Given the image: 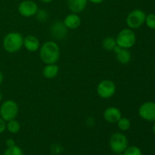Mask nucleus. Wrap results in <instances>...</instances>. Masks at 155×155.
I'll return each instance as SVG.
<instances>
[{"mask_svg": "<svg viewBox=\"0 0 155 155\" xmlns=\"http://www.w3.org/2000/svg\"><path fill=\"white\" fill-rule=\"evenodd\" d=\"M40 1L42 2H44V3H49V2H51L53 0H40Z\"/></svg>", "mask_w": 155, "mask_h": 155, "instance_id": "nucleus-28", "label": "nucleus"}, {"mask_svg": "<svg viewBox=\"0 0 155 155\" xmlns=\"http://www.w3.org/2000/svg\"><path fill=\"white\" fill-rule=\"evenodd\" d=\"M110 148L114 153H124L128 147V139L126 135L122 133H114L111 135L109 140Z\"/></svg>", "mask_w": 155, "mask_h": 155, "instance_id": "nucleus-4", "label": "nucleus"}, {"mask_svg": "<svg viewBox=\"0 0 155 155\" xmlns=\"http://www.w3.org/2000/svg\"><path fill=\"white\" fill-rule=\"evenodd\" d=\"M117 127L120 131L126 132L129 130L131 127V121L127 117H121L119 120L117 122Z\"/></svg>", "mask_w": 155, "mask_h": 155, "instance_id": "nucleus-19", "label": "nucleus"}, {"mask_svg": "<svg viewBox=\"0 0 155 155\" xmlns=\"http://www.w3.org/2000/svg\"><path fill=\"white\" fill-rule=\"evenodd\" d=\"M88 1H89L90 2H92V3H93V4L98 5V4H101V3H102L103 2H104V0H88Z\"/></svg>", "mask_w": 155, "mask_h": 155, "instance_id": "nucleus-26", "label": "nucleus"}, {"mask_svg": "<svg viewBox=\"0 0 155 155\" xmlns=\"http://www.w3.org/2000/svg\"><path fill=\"white\" fill-rule=\"evenodd\" d=\"M116 41L118 46L129 49L136 44V33L130 28L123 29L117 36Z\"/></svg>", "mask_w": 155, "mask_h": 155, "instance_id": "nucleus-3", "label": "nucleus"}, {"mask_svg": "<svg viewBox=\"0 0 155 155\" xmlns=\"http://www.w3.org/2000/svg\"><path fill=\"white\" fill-rule=\"evenodd\" d=\"M2 81H3V74H2V73L0 71V85L2 84Z\"/></svg>", "mask_w": 155, "mask_h": 155, "instance_id": "nucleus-27", "label": "nucleus"}, {"mask_svg": "<svg viewBox=\"0 0 155 155\" xmlns=\"http://www.w3.org/2000/svg\"><path fill=\"white\" fill-rule=\"evenodd\" d=\"M6 129V123L2 117H0V134L2 133Z\"/></svg>", "mask_w": 155, "mask_h": 155, "instance_id": "nucleus-24", "label": "nucleus"}, {"mask_svg": "<svg viewBox=\"0 0 155 155\" xmlns=\"http://www.w3.org/2000/svg\"><path fill=\"white\" fill-rule=\"evenodd\" d=\"M102 46L107 51H114L116 46H117L116 38L112 36H107L104 38L102 41Z\"/></svg>", "mask_w": 155, "mask_h": 155, "instance_id": "nucleus-17", "label": "nucleus"}, {"mask_svg": "<svg viewBox=\"0 0 155 155\" xmlns=\"http://www.w3.org/2000/svg\"><path fill=\"white\" fill-rule=\"evenodd\" d=\"M6 129L9 133H12V134H17L21 130V124L15 119L12 120L8 121L7 124H6Z\"/></svg>", "mask_w": 155, "mask_h": 155, "instance_id": "nucleus-18", "label": "nucleus"}, {"mask_svg": "<svg viewBox=\"0 0 155 155\" xmlns=\"http://www.w3.org/2000/svg\"><path fill=\"white\" fill-rule=\"evenodd\" d=\"M5 145L8 148H10V147L15 146L16 144H15V141L13 139H8L5 142Z\"/></svg>", "mask_w": 155, "mask_h": 155, "instance_id": "nucleus-25", "label": "nucleus"}, {"mask_svg": "<svg viewBox=\"0 0 155 155\" xmlns=\"http://www.w3.org/2000/svg\"><path fill=\"white\" fill-rule=\"evenodd\" d=\"M2 93H1V92H0V101H2Z\"/></svg>", "mask_w": 155, "mask_h": 155, "instance_id": "nucleus-30", "label": "nucleus"}, {"mask_svg": "<svg viewBox=\"0 0 155 155\" xmlns=\"http://www.w3.org/2000/svg\"><path fill=\"white\" fill-rule=\"evenodd\" d=\"M145 24H146L148 28L151 30H155V15L154 14H149L146 15Z\"/></svg>", "mask_w": 155, "mask_h": 155, "instance_id": "nucleus-23", "label": "nucleus"}, {"mask_svg": "<svg viewBox=\"0 0 155 155\" xmlns=\"http://www.w3.org/2000/svg\"><path fill=\"white\" fill-rule=\"evenodd\" d=\"M146 15L141 9H134L129 13L126 18L127 26L130 29H138L142 27L145 21Z\"/></svg>", "mask_w": 155, "mask_h": 155, "instance_id": "nucleus-6", "label": "nucleus"}, {"mask_svg": "<svg viewBox=\"0 0 155 155\" xmlns=\"http://www.w3.org/2000/svg\"><path fill=\"white\" fill-rule=\"evenodd\" d=\"M116 155H124V153H118V154H116Z\"/></svg>", "mask_w": 155, "mask_h": 155, "instance_id": "nucleus-31", "label": "nucleus"}, {"mask_svg": "<svg viewBox=\"0 0 155 155\" xmlns=\"http://www.w3.org/2000/svg\"><path fill=\"white\" fill-rule=\"evenodd\" d=\"M68 30L63 21H55L50 28V32L53 37L58 40H62L68 35Z\"/></svg>", "mask_w": 155, "mask_h": 155, "instance_id": "nucleus-10", "label": "nucleus"}, {"mask_svg": "<svg viewBox=\"0 0 155 155\" xmlns=\"http://www.w3.org/2000/svg\"><path fill=\"white\" fill-rule=\"evenodd\" d=\"M88 0H68V6L71 13L79 14L86 9Z\"/></svg>", "mask_w": 155, "mask_h": 155, "instance_id": "nucleus-15", "label": "nucleus"}, {"mask_svg": "<svg viewBox=\"0 0 155 155\" xmlns=\"http://www.w3.org/2000/svg\"><path fill=\"white\" fill-rule=\"evenodd\" d=\"M36 16L39 23H45L48 19V13L45 9H39L36 12Z\"/></svg>", "mask_w": 155, "mask_h": 155, "instance_id": "nucleus-21", "label": "nucleus"}, {"mask_svg": "<svg viewBox=\"0 0 155 155\" xmlns=\"http://www.w3.org/2000/svg\"><path fill=\"white\" fill-rule=\"evenodd\" d=\"M114 51L116 54L117 61L119 63L122 64H127L130 63L131 61V53L127 48H121L117 45L114 49Z\"/></svg>", "mask_w": 155, "mask_h": 155, "instance_id": "nucleus-13", "label": "nucleus"}, {"mask_svg": "<svg viewBox=\"0 0 155 155\" xmlns=\"http://www.w3.org/2000/svg\"><path fill=\"white\" fill-rule=\"evenodd\" d=\"M24 47L30 52H34L40 48V42L36 36L28 35L24 38Z\"/></svg>", "mask_w": 155, "mask_h": 155, "instance_id": "nucleus-12", "label": "nucleus"}, {"mask_svg": "<svg viewBox=\"0 0 155 155\" xmlns=\"http://www.w3.org/2000/svg\"><path fill=\"white\" fill-rule=\"evenodd\" d=\"M3 155H24V152L19 146L15 145V146L8 148L5 151Z\"/></svg>", "mask_w": 155, "mask_h": 155, "instance_id": "nucleus-20", "label": "nucleus"}, {"mask_svg": "<svg viewBox=\"0 0 155 155\" xmlns=\"http://www.w3.org/2000/svg\"><path fill=\"white\" fill-rule=\"evenodd\" d=\"M96 90L100 98L108 99L115 95L117 87L115 83L112 80H104L98 83Z\"/></svg>", "mask_w": 155, "mask_h": 155, "instance_id": "nucleus-7", "label": "nucleus"}, {"mask_svg": "<svg viewBox=\"0 0 155 155\" xmlns=\"http://www.w3.org/2000/svg\"><path fill=\"white\" fill-rule=\"evenodd\" d=\"M103 117L106 122L110 124H117V122L122 117V114L118 107H109L104 110Z\"/></svg>", "mask_w": 155, "mask_h": 155, "instance_id": "nucleus-11", "label": "nucleus"}, {"mask_svg": "<svg viewBox=\"0 0 155 155\" xmlns=\"http://www.w3.org/2000/svg\"><path fill=\"white\" fill-rule=\"evenodd\" d=\"M18 105L13 100H6L0 107V116L5 122L15 119L18 114Z\"/></svg>", "mask_w": 155, "mask_h": 155, "instance_id": "nucleus-5", "label": "nucleus"}, {"mask_svg": "<svg viewBox=\"0 0 155 155\" xmlns=\"http://www.w3.org/2000/svg\"><path fill=\"white\" fill-rule=\"evenodd\" d=\"M39 10L37 4L32 0H24L18 5V11L20 15L24 18H31L36 15Z\"/></svg>", "mask_w": 155, "mask_h": 155, "instance_id": "nucleus-8", "label": "nucleus"}, {"mask_svg": "<svg viewBox=\"0 0 155 155\" xmlns=\"http://www.w3.org/2000/svg\"><path fill=\"white\" fill-rule=\"evenodd\" d=\"M59 73V67L56 64H46L42 70V75L45 78L51 80L55 78Z\"/></svg>", "mask_w": 155, "mask_h": 155, "instance_id": "nucleus-16", "label": "nucleus"}, {"mask_svg": "<svg viewBox=\"0 0 155 155\" xmlns=\"http://www.w3.org/2000/svg\"><path fill=\"white\" fill-rule=\"evenodd\" d=\"M154 122H155V121H154ZM153 131H154V133H155V123H154V126H153Z\"/></svg>", "mask_w": 155, "mask_h": 155, "instance_id": "nucleus-29", "label": "nucleus"}, {"mask_svg": "<svg viewBox=\"0 0 155 155\" xmlns=\"http://www.w3.org/2000/svg\"><path fill=\"white\" fill-rule=\"evenodd\" d=\"M139 115L142 119L148 122L155 121V103L153 101H146L139 108Z\"/></svg>", "mask_w": 155, "mask_h": 155, "instance_id": "nucleus-9", "label": "nucleus"}, {"mask_svg": "<svg viewBox=\"0 0 155 155\" xmlns=\"http://www.w3.org/2000/svg\"><path fill=\"white\" fill-rule=\"evenodd\" d=\"M63 23L68 29L76 30L81 24V18L79 16L78 14L71 13L65 17Z\"/></svg>", "mask_w": 155, "mask_h": 155, "instance_id": "nucleus-14", "label": "nucleus"}, {"mask_svg": "<svg viewBox=\"0 0 155 155\" xmlns=\"http://www.w3.org/2000/svg\"><path fill=\"white\" fill-rule=\"evenodd\" d=\"M3 47L8 53H16L24 47V37L18 32L8 33L3 39Z\"/></svg>", "mask_w": 155, "mask_h": 155, "instance_id": "nucleus-2", "label": "nucleus"}, {"mask_svg": "<svg viewBox=\"0 0 155 155\" xmlns=\"http://www.w3.org/2000/svg\"><path fill=\"white\" fill-rule=\"evenodd\" d=\"M39 58L45 64H56L60 58V48L54 41H47L39 48Z\"/></svg>", "mask_w": 155, "mask_h": 155, "instance_id": "nucleus-1", "label": "nucleus"}, {"mask_svg": "<svg viewBox=\"0 0 155 155\" xmlns=\"http://www.w3.org/2000/svg\"><path fill=\"white\" fill-rule=\"evenodd\" d=\"M124 155H142L140 148L135 145L128 146L124 151Z\"/></svg>", "mask_w": 155, "mask_h": 155, "instance_id": "nucleus-22", "label": "nucleus"}]
</instances>
